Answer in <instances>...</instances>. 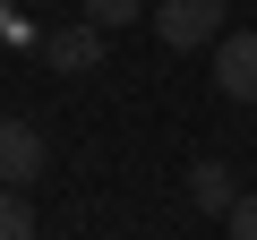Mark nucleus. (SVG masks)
<instances>
[{
    "label": "nucleus",
    "mask_w": 257,
    "mask_h": 240,
    "mask_svg": "<svg viewBox=\"0 0 257 240\" xmlns=\"http://www.w3.org/2000/svg\"><path fill=\"white\" fill-rule=\"evenodd\" d=\"M43 163H52V146H43V129H35V120H0V189L43 180Z\"/></svg>",
    "instance_id": "7ed1b4c3"
},
{
    "label": "nucleus",
    "mask_w": 257,
    "mask_h": 240,
    "mask_svg": "<svg viewBox=\"0 0 257 240\" xmlns=\"http://www.w3.org/2000/svg\"><path fill=\"white\" fill-rule=\"evenodd\" d=\"M103 35H111V26H94V18H77V26H52V35H43V60H52L60 77H86V69H103V52H111Z\"/></svg>",
    "instance_id": "f03ea898"
},
{
    "label": "nucleus",
    "mask_w": 257,
    "mask_h": 240,
    "mask_svg": "<svg viewBox=\"0 0 257 240\" xmlns=\"http://www.w3.org/2000/svg\"><path fill=\"white\" fill-rule=\"evenodd\" d=\"M223 223H231V240H257V189H240V206H231Z\"/></svg>",
    "instance_id": "6e6552de"
},
{
    "label": "nucleus",
    "mask_w": 257,
    "mask_h": 240,
    "mask_svg": "<svg viewBox=\"0 0 257 240\" xmlns=\"http://www.w3.org/2000/svg\"><path fill=\"white\" fill-rule=\"evenodd\" d=\"M214 86L231 103H257V35H223L214 43Z\"/></svg>",
    "instance_id": "20e7f679"
},
{
    "label": "nucleus",
    "mask_w": 257,
    "mask_h": 240,
    "mask_svg": "<svg viewBox=\"0 0 257 240\" xmlns=\"http://www.w3.org/2000/svg\"><path fill=\"white\" fill-rule=\"evenodd\" d=\"M9 26H18V0H0V35H9Z\"/></svg>",
    "instance_id": "1a4fd4ad"
},
{
    "label": "nucleus",
    "mask_w": 257,
    "mask_h": 240,
    "mask_svg": "<svg viewBox=\"0 0 257 240\" xmlns=\"http://www.w3.org/2000/svg\"><path fill=\"white\" fill-rule=\"evenodd\" d=\"M155 35L163 52H206L231 35V0H155Z\"/></svg>",
    "instance_id": "f257e3e1"
},
{
    "label": "nucleus",
    "mask_w": 257,
    "mask_h": 240,
    "mask_svg": "<svg viewBox=\"0 0 257 240\" xmlns=\"http://www.w3.org/2000/svg\"><path fill=\"white\" fill-rule=\"evenodd\" d=\"M138 9H146V0H86L94 26H138Z\"/></svg>",
    "instance_id": "0eeeda50"
},
{
    "label": "nucleus",
    "mask_w": 257,
    "mask_h": 240,
    "mask_svg": "<svg viewBox=\"0 0 257 240\" xmlns=\"http://www.w3.org/2000/svg\"><path fill=\"white\" fill-rule=\"evenodd\" d=\"M189 197H197L206 214H231V206H240V189H231L223 163H197V172H189Z\"/></svg>",
    "instance_id": "39448f33"
},
{
    "label": "nucleus",
    "mask_w": 257,
    "mask_h": 240,
    "mask_svg": "<svg viewBox=\"0 0 257 240\" xmlns=\"http://www.w3.org/2000/svg\"><path fill=\"white\" fill-rule=\"evenodd\" d=\"M0 240H35V206H26V189H0Z\"/></svg>",
    "instance_id": "423d86ee"
}]
</instances>
